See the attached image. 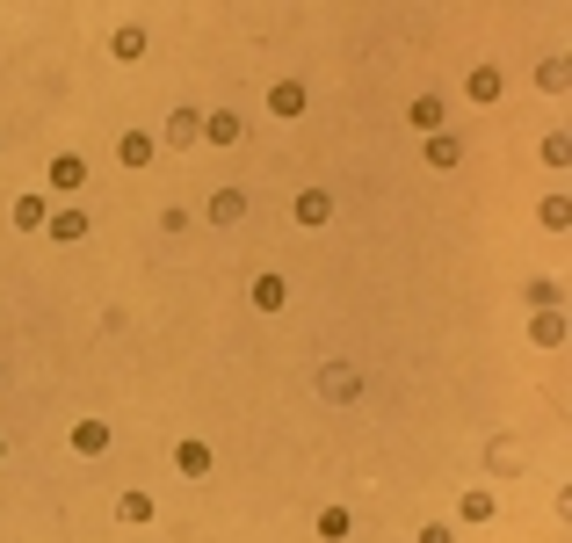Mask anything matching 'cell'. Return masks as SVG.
I'll use <instances>...</instances> for the list:
<instances>
[{
    "mask_svg": "<svg viewBox=\"0 0 572 543\" xmlns=\"http://www.w3.org/2000/svg\"><path fill=\"white\" fill-rule=\"evenodd\" d=\"M160 145H174V153L203 145V109H174V116H167V131H160Z\"/></svg>",
    "mask_w": 572,
    "mask_h": 543,
    "instance_id": "7a4b0ae2",
    "label": "cell"
},
{
    "mask_svg": "<svg viewBox=\"0 0 572 543\" xmlns=\"http://www.w3.org/2000/svg\"><path fill=\"white\" fill-rule=\"evenodd\" d=\"M544 160H551V167L572 160V131H551V138H544Z\"/></svg>",
    "mask_w": 572,
    "mask_h": 543,
    "instance_id": "d4e9b609",
    "label": "cell"
},
{
    "mask_svg": "<svg viewBox=\"0 0 572 543\" xmlns=\"http://www.w3.org/2000/svg\"><path fill=\"white\" fill-rule=\"evenodd\" d=\"M486 464H493L500 478H515V471H522V442H515V435H493V442H486Z\"/></svg>",
    "mask_w": 572,
    "mask_h": 543,
    "instance_id": "5bb4252c",
    "label": "cell"
},
{
    "mask_svg": "<svg viewBox=\"0 0 572 543\" xmlns=\"http://www.w3.org/2000/svg\"><path fill=\"white\" fill-rule=\"evenodd\" d=\"M239 138H247V124H239L232 109H210L203 116V145H239Z\"/></svg>",
    "mask_w": 572,
    "mask_h": 543,
    "instance_id": "8992f818",
    "label": "cell"
},
{
    "mask_svg": "<svg viewBox=\"0 0 572 543\" xmlns=\"http://www.w3.org/2000/svg\"><path fill=\"white\" fill-rule=\"evenodd\" d=\"M544 348H565V312H536V326H529Z\"/></svg>",
    "mask_w": 572,
    "mask_h": 543,
    "instance_id": "603a6c76",
    "label": "cell"
},
{
    "mask_svg": "<svg viewBox=\"0 0 572 543\" xmlns=\"http://www.w3.org/2000/svg\"><path fill=\"white\" fill-rule=\"evenodd\" d=\"M153 153H160V138H145V131L116 138V160H124V167H153Z\"/></svg>",
    "mask_w": 572,
    "mask_h": 543,
    "instance_id": "8fae6325",
    "label": "cell"
},
{
    "mask_svg": "<svg viewBox=\"0 0 572 543\" xmlns=\"http://www.w3.org/2000/svg\"><path fill=\"white\" fill-rule=\"evenodd\" d=\"M420 153H428V167H442V174H449V167H464V138H449V131H435L428 145H420Z\"/></svg>",
    "mask_w": 572,
    "mask_h": 543,
    "instance_id": "4fadbf2b",
    "label": "cell"
},
{
    "mask_svg": "<svg viewBox=\"0 0 572 543\" xmlns=\"http://www.w3.org/2000/svg\"><path fill=\"white\" fill-rule=\"evenodd\" d=\"M500 87H507V80H500V66H471L464 95H471V102H500Z\"/></svg>",
    "mask_w": 572,
    "mask_h": 543,
    "instance_id": "2e32d148",
    "label": "cell"
},
{
    "mask_svg": "<svg viewBox=\"0 0 572 543\" xmlns=\"http://www.w3.org/2000/svg\"><path fill=\"white\" fill-rule=\"evenodd\" d=\"M44 232L58 239V247H73V239H87V210H73V203H66V210H51Z\"/></svg>",
    "mask_w": 572,
    "mask_h": 543,
    "instance_id": "5b68a950",
    "label": "cell"
},
{
    "mask_svg": "<svg viewBox=\"0 0 572 543\" xmlns=\"http://www.w3.org/2000/svg\"><path fill=\"white\" fill-rule=\"evenodd\" d=\"M44 218H51L44 196H15V225H22V232H44Z\"/></svg>",
    "mask_w": 572,
    "mask_h": 543,
    "instance_id": "44dd1931",
    "label": "cell"
},
{
    "mask_svg": "<svg viewBox=\"0 0 572 543\" xmlns=\"http://www.w3.org/2000/svg\"><path fill=\"white\" fill-rule=\"evenodd\" d=\"M290 210H297V225H326V218H334V196H326V189H305Z\"/></svg>",
    "mask_w": 572,
    "mask_h": 543,
    "instance_id": "9a60e30c",
    "label": "cell"
},
{
    "mask_svg": "<svg viewBox=\"0 0 572 543\" xmlns=\"http://www.w3.org/2000/svg\"><path fill=\"white\" fill-rule=\"evenodd\" d=\"M319 399H326V406L363 399V370H348V362H326V370H319Z\"/></svg>",
    "mask_w": 572,
    "mask_h": 543,
    "instance_id": "6da1fadb",
    "label": "cell"
},
{
    "mask_svg": "<svg viewBox=\"0 0 572 543\" xmlns=\"http://www.w3.org/2000/svg\"><path fill=\"white\" fill-rule=\"evenodd\" d=\"M0 464H8V435H0Z\"/></svg>",
    "mask_w": 572,
    "mask_h": 543,
    "instance_id": "83f0119b",
    "label": "cell"
},
{
    "mask_svg": "<svg viewBox=\"0 0 572 543\" xmlns=\"http://www.w3.org/2000/svg\"><path fill=\"white\" fill-rule=\"evenodd\" d=\"M51 189L58 196H80L87 189V160L80 153H51Z\"/></svg>",
    "mask_w": 572,
    "mask_h": 543,
    "instance_id": "3957f363",
    "label": "cell"
},
{
    "mask_svg": "<svg viewBox=\"0 0 572 543\" xmlns=\"http://www.w3.org/2000/svg\"><path fill=\"white\" fill-rule=\"evenodd\" d=\"M544 225H551V232L572 225V203H565V196H544Z\"/></svg>",
    "mask_w": 572,
    "mask_h": 543,
    "instance_id": "484cf974",
    "label": "cell"
},
{
    "mask_svg": "<svg viewBox=\"0 0 572 543\" xmlns=\"http://www.w3.org/2000/svg\"><path fill=\"white\" fill-rule=\"evenodd\" d=\"M529 305H536V312H558V305H565V283H551V276L529 283Z\"/></svg>",
    "mask_w": 572,
    "mask_h": 543,
    "instance_id": "cb8c5ba5",
    "label": "cell"
},
{
    "mask_svg": "<svg viewBox=\"0 0 572 543\" xmlns=\"http://www.w3.org/2000/svg\"><path fill=\"white\" fill-rule=\"evenodd\" d=\"M0 377H8V370H0Z\"/></svg>",
    "mask_w": 572,
    "mask_h": 543,
    "instance_id": "f1b7e54d",
    "label": "cell"
},
{
    "mask_svg": "<svg viewBox=\"0 0 572 543\" xmlns=\"http://www.w3.org/2000/svg\"><path fill=\"white\" fill-rule=\"evenodd\" d=\"M109 442H116L109 420H80V428H73V449H80V457H109Z\"/></svg>",
    "mask_w": 572,
    "mask_h": 543,
    "instance_id": "277c9868",
    "label": "cell"
},
{
    "mask_svg": "<svg viewBox=\"0 0 572 543\" xmlns=\"http://www.w3.org/2000/svg\"><path fill=\"white\" fill-rule=\"evenodd\" d=\"M493 515H500V500H493L486 486H464V500H457V522H471V529H478V522H493Z\"/></svg>",
    "mask_w": 572,
    "mask_h": 543,
    "instance_id": "52a82bcc",
    "label": "cell"
},
{
    "mask_svg": "<svg viewBox=\"0 0 572 543\" xmlns=\"http://www.w3.org/2000/svg\"><path fill=\"white\" fill-rule=\"evenodd\" d=\"M355 536V515L348 507H319V543H348Z\"/></svg>",
    "mask_w": 572,
    "mask_h": 543,
    "instance_id": "e0dca14e",
    "label": "cell"
},
{
    "mask_svg": "<svg viewBox=\"0 0 572 543\" xmlns=\"http://www.w3.org/2000/svg\"><path fill=\"white\" fill-rule=\"evenodd\" d=\"M442 116H449V102H442V95H413V109H406V124L435 138V131H442Z\"/></svg>",
    "mask_w": 572,
    "mask_h": 543,
    "instance_id": "ba28073f",
    "label": "cell"
},
{
    "mask_svg": "<svg viewBox=\"0 0 572 543\" xmlns=\"http://www.w3.org/2000/svg\"><path fill=\"white\" fill-rule=\"evenodd\" d=\"M239 218H247V196H239V189H218V196H210V225H239Z\"/></svg>",
    "mask_w": 572,
    "mask_h": 543,
    "instance_id": "d6986e66",
    "label": "cell"
},
{
    "mask_svg": "<svg viewBox=\"0 0 572 543\" xmlns=\"http://www.w3.org/2000/svg\"><path fill=\"white\" fill-rule=\"evenodd\" d=\"M174 471H182V478H210V442H174Z\"/></svg>",
    "mask_w": 572,
    "mask_h": 543,
    "instance_id": "9c48e42d",
    "label": "cell"
},
{
    "mask_svg": "<svg viewBox=\"0 0 572 543\" xmlns=\"http://www.w3.org/2000/svg\"><path fill=\"white\" fill-rule=\"evenodd\" d=\"M283 276H254V312H283Z\"/></svg>",
    "mask_w": 572,
    "mask_h": 543,
    "instance_id": "7402d4cb",
    "label": "cell"
},
{
    "mask_svg": "<svg viewBox=\"0 0 572 543\" xmlns=\"http://www.w3.org/2000/svg\"><path fill=\"white\" fill-rule=\"evenodd\" d=\"M116 522H131V529H145V522H153V493H138V486H124V493H116Z\"/></svg>",
    "mask_w": 572,
    "mask_h": 543,
    "instance_id": "7c38bea8",
    "label": "cell"
},
{
    "mask_svg": "<svg viewBox=\"0 0 572 543\" xmlns=\"http://www.w3.org/2000/svg\"><path fill=\"white\" fill-rule=\"evenodd\" d=\"M305 80H276V87H268V109H276V116H305Z\"/></svg>",
    "mask_w": 572,
    "mask_h": 543,
    "instance_id": "30bf717a",
    "label": "cell"
},
{
    "mask_svg": "<svg viewBox=\"0 0 572 543\" xmlns=\"http://www.w3.org/2000/svg\"><path fill=\"white\" fill-rule=\"evenodd\" d=\"M420 543H457V529H449V522H428V529H420Z\"/></svg>",
    "mask_w": 572,
    "mask_h": 543,
    "instance_id": "4316f807",
    "label": "cell"
},
{
    "mask_svg": "<svg viewBox=\"0 0 572 543\" xmlns=\"http://www.w3.org/2000/svg\"><path fill=\"white\" fill-rule=\"evenodd\" d=\"M145 44H153V37H145L138 22H124V29H116V37H109V51L124 58V66H131V58H145Z\"/></svg>",
    "mask_w": 572,
    "mask_h": 543,
    "instance_id": "ffe728a7",
    "label": "cell"
},
{
    "mask_svg": "<svg viewBox=\"0 0 572 543\" xmlns=\"http://www.w3.org/2000/svg\"><path fill=\"white\" fill-rule=\"evenodd\" d=\"M536 87H544V95H565V87H572V66H565V51H551L544 66H536Z\"/></svg>",
    "mask_w": 572,
    "mask_h": 543,
    "instance_id": "ac0fdd59",
    "label": "cell"
}]
</instances>
